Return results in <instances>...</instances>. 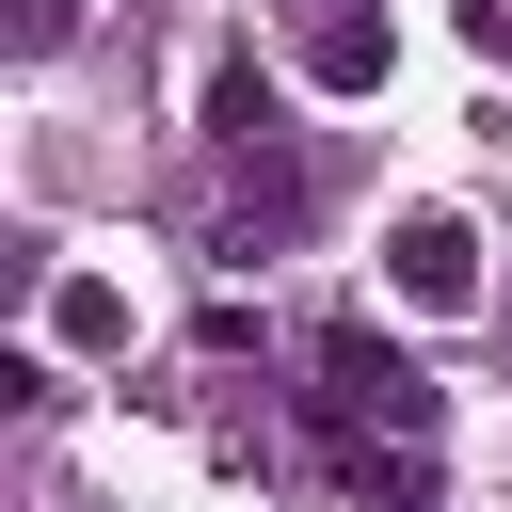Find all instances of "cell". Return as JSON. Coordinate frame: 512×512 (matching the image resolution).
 <instances>
[{
    "instance_id": "8",
    "label": "cell",
    "mask_w": 512,
    "mask_h": 512,
    "mask_svg": "<svg viewBox=\"0 0 512 512\" xmlns=\"http://www.w3.org/2000/svg\"><path fill=\"white\" fill-rule=\"evenodd\" d=\"M320 16H352V0H320Z\"/></svg>"
},
{
    "instance_id": "6",
    "label": "cell",
    "mask_w": 512,
    "mask_h": 512,
    "mask_svg": "<svg viewBox=\"0 0 512 512\" xmlns=\"http://www.w3.org/2000/svg\"><path fill=\"white\" fill-rule=\"evenodd\" d=\"M80 32V0H16V48H64Z\"/></svg>"
},
{
    "instance_id": "3",
    "label": "cell",
    "mask_w": 512,
    "mask_h": 512,
    "mask_svg": "<svg viewBox=\"0 0 512 512\" xmlns=\"http://www.w3.org/2000/svg\"><path fill=\"white\" fill-rule=\"evenodd\" d=\"M384 64H400V32H384V16H368V0H352V16H320V32H304V80H320V96H384Z\"/></svg>"
},
{
    "instance_id": "2",
    "label": "cell",
    "mask_w": 512,
    "mask_h": 512,
    "mask_svg": "<svg viewBox=\"0 0 512 512\" xmlns=\"http://www.w3.org/2000/svg\"><path fill=\"white\" fill-rule=\"evenodd\" d=\"M384 272H400V304H464V288H480V240H464L448 208H416V224L384 240Z\"/></svg>"
},
{
    "instance_id": "5",
    "label": "cell",
    "mask_w": 512,
    "mask_h": 512,
    "mask_svg": "<svg viewBox=\"0 0 512 512\" xmlns=\"http://www.w3.org/2000/svg\"><path fill=\"white\" fill-rule=\"evenodd\" d=\"M336 464H352L336 512H432V464H416V448H400V464H384V448H336Z\"/></svg>"
},
{
    "instance_id": "7",
    "label": "cell",
    "mask_w": 512,
    "mask_h": 512,
    "mask_svg": "<svg viewBox=\"0 0 512 512\" xmlns=\"http://www.w3.org/2000/svg\"><path fill=\"white\" fill-rule=\"evenodd\" d=\"M464 48H480V64H512V0H464Z\"/></svg>"
},
{
    "instance_id": "4",
    "label": "cell",
    "mask_w": 512,
    "mask_h": 512,
    "mask_svg": "<svg viewBox=\"0 0 512 512\" xmlns=\"http://www.w3.org/2000/svg\"><path fill=\"white\" fill-rule=\"evenodd\" d=\"M32 352H128V288H112V272H64L48 320H32Z\"/></svg>"
},
{
    "instance_id": "1",
    "label": "cell",
    "mask_w": 512,
    "mask_h": 512,
    "mask_svg": "<svg viewBox=\"0 0 512 512\" xmlns=\"http://www.w3.org/2000/svg\"><path fill=\"white\" fill-rule=\"evenodd\" d=\"M304 416H320V448H368V432H432V368L384 336V320H320V384H304Z\"/></svg>"
}]
</instances>
